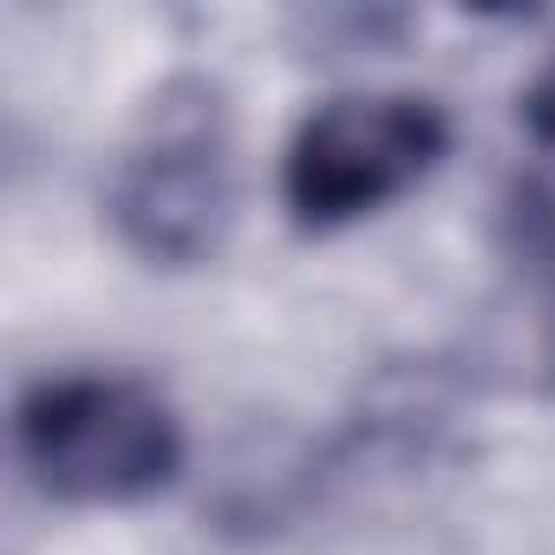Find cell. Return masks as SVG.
Masks as SVG:
<instances>
[{"instance_id":"cell-1","label":"cell","mask_w":555,"mask_h":555,"mask_svg":"<svg viewBox=\"0 0 555 555\" xmlns=\"http://www.w3.org/2000/svg\"><path fill=\"white\" fill-rule=\"evenodd\" d=\"M112 222L164 268H190L222 248L235 222V138L216 86L177 79L151 99L112 177Z\"/></svg>"},{"instance_id":"cell-2","label":"cell","mask_w":555,"mask_h":555,"mask_svg":"<svg viewBox=\"0 0 555 555\" xmlns=\"http://www.w3.org/2000/svg\"><path fill=\"white\" fill-rule=\"evenodd\" d=\"M21 457L66 503H138L183 464L170 405L138 379H47L21 399Z\"/></svg>"},{"instance_id":"cell-3","label":"cell","mask_w":555,"mask_h":555,"mask_svg":"<svg viewBox=\"0 0 555 555\" xmlns=\"http://www.w3.org/2000/svg\"><path fill=\"white\" fill-rule=\"evenodd\" d=\"M451 144V125L431 99H334L288 144V209L308 229H340L405 196Z\"/></svg>"},{"instance_id":"cell-4","label":"cell","mask_w":555,"mask_h":555,"mask_svg":"<svg viewBox=\"0 0 555 555\" xmlns=\"http://www.w3.org/2000/svg\"><path fill=\"white\" fill-rule=\"evenodd\" d=\"M529 125L542 138V151H555V60L542 66V79L529 86Z\"/></svg>"}]
</instances>
